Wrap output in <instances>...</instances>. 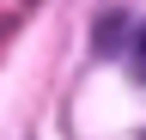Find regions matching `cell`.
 I'll return each mask as SVG.
<instances>
[{
	"label": "cell",
	"instance_id": "6da1fadb",
	"mask_svg": "<svg viewBox=\"0 0 146 140\" xmlns=\"http://www.w3.org/2000/svg\"><path fill=\"white\" fill-rule=\"evenodd\" d=\"M140 55H146V37H140Z\"/></svg>",
	"mask_w": 146,
	"mask_h": 140
}]
</instances>
